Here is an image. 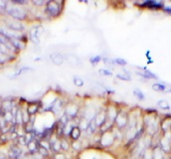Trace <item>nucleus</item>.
Here are the masks:
<instances>
[{
	"mask_svg": "<svg viewBox=\"0 0 171 159\" xmlns=\"http://www.w3.org/2000/svg\"><path fill=\"white\" fill-rule=\"evenodd\" d=\"M104 63H105V65H113L115 62L114 61H111V60H109V59H104Z\"/></svg>",
	"mask_w": 171,
	"mask_h": 159,
	"instance_id": "6ab92c4d",
	"label": "nucleus"
},
{
	"mask_svg": "<svg viewBox=\"0 0 171 159\" xmlns=\"http://www.w3.org/2000/svg\"><path fill=\"white\" fill-rule=\"evenodd\" d=\"M162 10L168 14H171V3H170V5H167V3H163Z\"/></svg>",
	"mask_w": 171,
	"mask_h": 159,
	"instance_id": "f3484780",
	"label": "nucleus"
},
{
	"mask_svg": "<svg viewBox=\"0 0 171 159\" xmlns=\"http://www.w3.org/2000/svg\"><path fill=\"white\" fill-rule=\"evenodd\" d=\"M136 75L142 77V78H144L146 80H152V79L153 80H157L158 79V77L149 70H143V72H136Z\"/></svg>",
	"mask_w": 171,
	"mask_h": 159,
	"instance_id": "423d86ee",
	"label": "nucleus"
},
{
	"mask_svg": "<svg viewBox=\"0 0 171 159\" xmlns=\"http://www.w3.org/2000/svg\"><path fill=\"white\" fill-rule=\"evenodd\" d=\"M73 82H74V85L76 87H78L84 86V80H82L80 77H74Z\"/></svg>",
	"mask_w": 171,
	"mask_h": 159,
	"instance_id": "4468645a",
	"label": "nucleus"
},
{
	"mask_svg": "<svg viewBox=\"0 0 171 159\" xmlns=\"http://www.w3.org/2000/svg\"><path fill=\"white\" fill-rule=\"evenodd\" d=\"M152 90L155 92H165L166 91V86L161 84V83H155L152 85Z\"/></svg>",
	"mask_w": 171,
	"mask_h": 159,
	"instance_id": "9b49d317",
	"label": "nucleus"
},
{
	"mask_svg": "<svg viewBox=\"0 0 171 159\" xmlns=\"http://www.w3.org/2000/svg\"><path fill=\"white\" fill-rule=\"evenodd\" d=\"M102 61V57L101 56H94L90 59V62L92 65H98L99 62Z\"/></svg>",
	"mask_w": 171,
	"mask_h": 159,
	"instance_id": "2eb2a0df",
	"label": "nucleus"
},
{
	"mask_svg": "<svg viewBox=\"0 0 171 159\" xmlns=\"http://www.w3.org/2000/svg\"><path fill=\"white\" fill-rule=\"evenodd\" d=\"M99 74L104 75V76H111L113 75L111 72H110V71H108V70H99Z\"/></svg>",
	"mask_w": 171,
	"mask_h": 159,
	"instance_id": "a211bd4d",
	"label": "nucleus"
},
{
	"mask_svg": "<svg viewBox=\"0 0 171 159\" xmlns=\"http://www.w3.org/2000/svg\"><path fill=\"white\" fill-rule=\"evenodd\" d=\"M133 96L136 98L138 101H144L145 99V96L144 93H142V91L139 90V89H135L133 90Z\"/></svg>",
	"mask_w": 171,
	"mask_h": 159,
	"instance_id": "f8f14e48",
	"label": "nucleus"
},
{
	"mask_svg": "<svg viewBox=\"0 0 171 159\" xmlns=\"http://www.w3.org/2000/svg\"><path fill=\"white\" fill-rule=\"evenodd\" d=\"M139 6L142 7V8L158 10V9H162V7H163V2L155 1V0H146V1H143L142 3H140Z\"/></svg>",
	"mask_w": 171,
	"mask_h": 159,
	"instance_id": "7ed1b4c3",
	"label": "nucleus"
},
{
	"mask_svg": "<svg viewBox=\"0 0 171 159\" xmlns=\"http://www.w3.org/2000/svg\"><path fill=\"white\" fill-rule=\"evenodd\" d=\"M33 3H34V4H37V5H42V4H44L45 2H44V1H40V2H37V1H34Z\"/></svg>",
	"mask_w": 171,
	"mask_h": 159,
	"instance_id": "aec40b11",
	"label": "nucleus"
},
{
	"mask_svg": "<svg viewBox=\"0 0 171 159\" xmlns=\"http://www.w3.org/2000/svg\"><path fill=\"white\" fill-rule=\"evenodd\" d=\"M51 60L52 62L54 63L55 65H62L63 62H64V57L62 54H60V53H55V54H52L51 55Z\"/></svg>",
	"mask_w": 171,
	"mask_h": 159,
	"instance_id": "0eeeda50",
	"label": "nucleus"
},
{
	"mask_svg": "<svg viewBox=\"0 0 171 159\" xmlns=\"http://www.w3.org/2000/svg\"><path fill=\"white\" fill-rule=\"evenodd\" d=\"M7 26H8L12 31H21L22 29H23V26H22L21 24H19L18 22H13V21L8 22V23H7Z\"/></svg>",
	"mask_w": 171,
	"mask_h": 159,
	"instance_id": "1a4fd4ad",
	"label": "nucleus"
},
{
	"mask_svg": "<svg viewBox=\"0 0 171 159\" xmlns=\"http://www.w3.org/2000/svg\"><path fill=\"white\" fill-rule=\"evenodd\" d=\"M46 11L50 16L57 17L60 15L62 8L60 6V3L57 1H49L46 3Z\"/></svg>",
	"mask_w": 171,
	"mask_h": 159,
	"instance_id": "f03ea898",
	"label": "nucleus"
},
{
	"mask_svg": "<svg viewBox=\"0 0 171 159\" xmlns=\"http://www.w3.org/2000/svg\"><path fill=\"white\" fill-rule=\"evenodd\" d=\"M157 107L159 109H163V110H169L170 109V104L167 101H165V99H160V101H158Z\"/></svg>",
	"mask_w": 171,
	"mask_h": 159,
	"instance_id": "9d476101",
	"label": "nucleus"
},
{
	"mask_svg": "<svg viewBox=\"0 0 171 159\" xmlns=\"http://www.w3.org/2000/svg\"><path fill=\"white\" fill-rule=\"evenodd\" d=\"M43 29L41 27H35L33 28L31 32H30V37H31V40L35 43H38L39 42V38H40V35L42 34L43 32Z\"/></svg>",
	"mask_w": 171,
	"mask_h": 159,
	"instance_id": "39448f33",
	"label": "nucleus"
},
{
	"mask_svg": "<svg viewBox=\"0 0 171 159\" xmlns=\"http://www.w3.org/2000/svg\"><path fill=\"white\" fill-rule=\"evenodd\" d=\"M5 9H6L7 13L12 17V18H14L16 20H24L27 17L26 11L23 8L17 7V6H11V7L6 6Z\"/></svg>",
	"mask_w": 171,
	"mask_h": 159,
	"instance_id": "f257e3e1",
	"label": "nucleus"
},
{
	"mask_svg": "<svg viewBox=\"0 0 171 159\" xmlns=\"http://www.w3.org/2000/svg\"><path fill=\"white\" fill-rule=\"evenodd\" d=\"M114 62H115L116 65H119V66H121V67L126 66V64H127L126 61V60H123V59H121V58H116V59H115Z\"/></svg>",
	"mask_w": 171,
	"mask_h": 159,
	"instance_id": "dca6fc26",
	"label": "nucleus"
},
{
	"mask_svg": "<svg viewBox=\"0 0 171 159\" xmlns=\"http://www.w3.org/2000/svg\"><path fill=\"white\" fill-rule=\"evenodd\" d=\"M116 78L117 79H120L121 81H131V76L128 75V73H123V74H117L116 75Z\"/></svg>",
	"mask_w": 171,
	"mask_h": 159,
	"instance_id": "ddd939ff",
	"label": "nucleus"
},
{
	"mask_svg": "<svg viewBox=\"0 0 171 159\" xmlns=\"http://www.w3.org/2000/svg\"><path fill=\"white\" fill-rule=\"evenodd\" d=\"M69 135L71 137H72L73 139H78L80 137V135H81V129L79 126H74L71 128V131L69 133Z\"/></svg>",
	"mask_w": 171,
	"mask_h": 159,
	"instance_id": "6e6552de",
	"label": "nucleus"
},
{
	"mask_svg": "<svg viewBox=\"0 0 171 159\" xmlns=\"http://www.w3.org/2000/svg\"><path fill=\"white\" fill-rule=\"evenodd\" d=\"M115 120L116 121V125H117V126H119V128H122V127H125L127 125L128 117L125 113H121V111H120V113L117 114Z\"/></svg>",
	"mask_w": 171,
	"mask_h": 159,
	"instance_id": "20e7f679",
	"label": "nucleus"
}]
</instances>
